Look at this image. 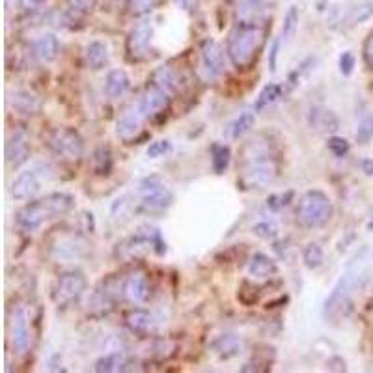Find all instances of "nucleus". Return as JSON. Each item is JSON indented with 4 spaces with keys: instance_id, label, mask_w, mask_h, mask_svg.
Returning <instances> with one entry per match:
<instances>
[{
    "instance_id": "nucleus-1",
    "label": "nucleus",
    "mask_w": 373,
    "mask_h": 373,
    "mask_svg": "<svg viewBox=\"0 0 373 373\" xmlns=\"http://www.w3.org/2000/svg\"><path fill=\"white\" fill-rule=\"evenodd\" d=\"M373 276V251L364 246L349 260L347 267L334 285L332 293L327 297L323 315L327 321L345 320L353 310V297L364 290Z\"/></svg>"
},
{
    "instance_id": "nucleus-2",
    "label": "nucleus",
    "mask_w": 373,
    "mask_h": 373,
    "mask_svg": "<svg viewBox=\"0 0 373 373\" xmlns=\"http://www.w3.org/2000/svg\"><path fill=\"white\" fill-rule=\"evenodd\" d=\"M75 207V198L68 192H53L40 200L30 201L15 213V222L25 231H36L54 216L68 215Z\"/></svg>"
},
{
    "instance_id": "nucleus-3",
    "label": "nucleus",
    "mask_w": 373,
    "mask_h": 373,
    "mask_svg": "<svg viewBox=\"0 0 373 373\" xmlns=\"http://www.w3.org/2000/svg\"><path fill=\"white\" fill-rule=\"evenodd\" d=\"M263 41H266V30L256 25L254 21H248V23L241 21L239 25L231 30L226 45V54L233 68H251L263 47Z\"/></svg>"
},
{
    "instance_id": "nucleus-4",
    "label": "nucleus",
    "mask_w": 373,
    "mask_h": 373,
    "mask_svg": "<svg viewBox=\"0 0 373 373\" xmlns=\"http://www.w3.org/2000/svg\"><path fill=\"white\" fill-rule=\"evenodd\" d=\"M332 200L323 191H308L300 196L295 215L300 226L315 230V228L327 226L332 219Z\"/></svg>"
},
{
    "instance_id": "nucleus-5",
    "label": "nucleus",
    "mask_w": 373,
    "mask_h": 373,
    "mask_svg": "<svg viewBox=\"0 0 373 373\" xmlns=\"http://www.w3.org/2000/svg\"><path fill=\"white\" fill-rule=\"evenodd\" d=\"M45 144L56 157L65 162H77L84 155L83 137L79 135V131L71 127L51 129L45 137Z\"/></svg>"
},
{
    "instance_id": "nucleus-6",
    "label": "nucleus",
    "mask_w": 373,
    "mask_h": 373,
    "mask_svg": "<svg viewBox=\"0 0 373 373\" xmlns=\"http://www.w3.org/2000/svg\"><path fill=\"white\" fill-rule=\"evenodd\" d=\"M86 288H88V280L80 270H68L56 278L51 297L58 308H65V306L77 303L84 295Z\"/></svg>"
},
{
    "instance_id": "nucleus-7",
    "label": "nucleus",
    "mask_w": 373,
    "mask_h": 373,
    "mask_svg": "<svg viewBox=\"0 0 373 373\" xmlns=\"http://www.w3.org/2000/svg\"><path fill=\"white\" fill-rule=\"evenodd\" d=\"M140 204L147 211H162L174 204V192L162 177L149 176L138 186Z\"/></svg>"
},
{
    "instance_id": "nucleus-8",
    "label": "nucleus",
    "mask_w": 373,
    "mask_h": 373,
    "mask_svg": "<svg viewBox=\"0 0 373 373\" xmlns=\"http://www.w3.org/2000/svg\"><path fill=\"white\" fill-rule=\"evenodd\" d=\"M278 170V162L273 155L251 159V161H245V167L241 172V183L248 189H261L275 182Z\"/></svg>"
},
{
    "instance_id": "nucleus-9",
    "label": "nucleus",
    "mask_w": 373,
    "mask_h": 373,
    "mask_svg": "<svg viewBox=\"0 0 373 373\" xmlns=\"http://www.w3.org/2000/svg\"><path fill=\"white\" fill-rule=\"evenodd\" d=\"M90 245L84 237L77 233H64L58 236L51 245V258L58 263H75L88 258Z\"/></svg>"
},
{
    "instance_id": "nucleus-10",
    "label": "nucleus",
    "mask_w": 373,
    "mask_h": 373,
    "mask_svg": "<svg viewBox=\"0 0 373 373\" xmlns=\"http://www.w3.org/2000/svg\"><path fill=\"white\" fill-rule=\"evenodd\" d=\"M8 329H10V344L14 353L19 354V357L28 353L32 332H30L28 312L23 306H17V308L11 310Z\"/></svg>"
},
{
    "instance_id": "nucleus-11",
    "label": "nucleus",
    "mask_w": 373,
    "mask_h": 373,
    "mask_svg": "<svg viewBox=\"0 0 373 373\" xmlns=\"http://www.w3.org/2000/svg\"><path fill=\"white\" fill-rule=\"evenodd\" d=\"M43 170H45L43 167H36V168H30V170H25V172H21L19 176L11 182V186H10L11 198L17 201L32 200V198L41 191V183H43V179H49L51 177V172L41 174Z\"/></svg>"
},
{
    "instance_id": "nucleus-12",
    "label": "nucleus",
    "mask_w": 373,
    "mask_h": 373,
    "mask_svg": "<svg viewBox=\"0 0 373 373\" xmlns=\"http://www.w3.org/2000/svg\"><path fill=\"white\" fill-rule=\"evenodd\" d=\"M153 40V25L149 19L138 21L127 36V53L131 60H146Z\"/></svg>"
},
{
    "instance_id": "nucleus-13",
    "label": "nucleus",
    "mask_w": 373,
    "mask_h": 373,
    "mask_svg": "<svg viewBox=\"0 0 373 373\" xmlns=\"http://www.w3.org/2000/svg\"><path fill=\"white\" fill-rule=\"evenodd\" d=\"M30 159V138L26 131L19 129L8 137L6 140V162L11 168L23 167Z\"/></svg>"
},
{
    "instance_id": "nucleus-14",
    "label": "nucleus",
    "mask_w": 373,
    "mask_h": 373,
    "mask_svg": "<svg viewBox=\"0 0 373 373\" xmlns=\"http://www.w3.org/2000/svg\"><path fill=\"white\" fill-rule=\"evenodd\" d=\"M201 68L207 73V77L216 79L224 73V51L215 40H206L201 43Z\"/></svg>"
},
{
    "instance_id": "nucleus-15",
    "label": "nucleus",
    "mask_w": 373,
    "mask_h": 373,
    "mask_svg": "<svg viewBox=\"0 0 373 373\" xmlns=\"http://www.w3.org/2000/svg\"><path fill=\"white\" fill-rule=\"evenodd\" d=\"M168 103H170V93H167L164 90L159 88V86L152 84V86L144 92L142 99H140V105H138V110H140L146 118H152V116L161 114L162 110H167Z\"/></svg>"
},
{
    "instance_id": "nucleus-16",
    "label": "nucleus",
    "mask_w": 373,
    "mask_h": 373,
    "mask_svg": "<svg viewBox=\"0 0 373 373\" xmlns=\"http://www.w3.org/2000/svg\"><path fill=\"white\" fill-rule=\"evenodd\" d=\"M123 297L131 305H144L149 299V282L144 273H131L122 285Z\"/></svg>"
},
{
    "instance_id": "nucleus-17",
    "label": "nucleus",
    "mask_w": 373,
    "mask_h": 373,
    "mask_svg": "<svg viewBox=\"0 0 373 373\" xmlns=\"http://www.w3.org/2000/svg\"><path fill=\"white\" fill-rule=\"evenodd\" d=\"M308 125L320 135H334L340 129L338 116L327 107H314L308 112Z\"/></svg>"
},
{
    "instance_id": "nucleus-18",
    "label": "nucleus",
    "mask_w": 373,
    "mask_h": 373,
    "mask_svg": "<svg viewBox=\"0 0 373 373\" xmlns=\"http://www.w3.org/2000/svg\"><path fill=\"white\" fill-rule=\"evenodd\" d=\"M142 116L144 114L138 112H125L122 118L116 122V135L123 142H133L137 140L138 135L142 133Z\"/></svg>"
},
{
    "instance_id": "nucleus-19",
    "label": "nucleus",
    "mask_w": 373,
    "mask_h": 373,
    "mask_svg": "<svg viewBox=\"0 0 373 373\" xmlns=\"http://www.w3.org/2000/svg\"><path fill=\"white\" fill-rule=\"evenodd\" d=\"M246 270H248V276H251V278L267 280L278 273V266H276V261L273 260V258H269L267 254H261V252H258V254H254L251 258Z\"/></svg>"
},
{
    "instance_id": "nucleus-20",
    "label": "nucleus",
    "mask_w": 373,
    "mask_h": 373,
    "mask_svg": "<svg viewBox=\"0 0 373 373\" xmlns=\"http://www.w3.org/2000/svg\"><path fill=\"white\" fill-rule=\"evenodd\" d=\"M131 90V79L123 69H112L108 71L105 80V92L110 99H122Z\"/></svg>"
},
{
    "instance_id": "nucleus-21",
    "label": "nucleus",
    "mask_w": 373,
    "mask_h": 373,
    "mask_svg": "<svg viewBox=\"0 0 373 373\" xmlns=\"http://www.w3.org/2000/svg\"><path fill=\"white\" fill-rule=\"evenodd\" d=\"M10 105L21 114H26V116H32V114H38L41 110V101L38 95H34L28 90H17L10 95Z\"/></svg>"
},
{
    "instance_id": "nucleus-22",
    "label": "nucleus",
    "mask_w": 373,
    "mask_h": 373,
    "mask_svg": "<svg viewBox=\"0 0 373 373\" xmlns=\"http://www.w3.org/2000/svg\"><path fill=\"white\" fill-rule=\"evenodd\" d=\"M58 53H60V41L54 34H43L34 41L36 58L40 60V62H43V64L54 62L56 56H58Z\"/></svg>"
},
{
    "instance_id": "nucleus-23",
    "label": "nucleus",
    "mask_w": 373,
    "mask_h": 373,
    "mask_svg": "<svg viewBox=\"0 0 373 373\" xmlns=\"http://www.w3.org/2000/svg\"><path fill=\"white\" fill-rule=\"evenodd\" d=\"M84 62L93 71H99L108 64V47L103 41H90L84 49Z\"/></svg>"
},
{
    "instance_id": "nucleus-24",
    "label": "nucleus",
    "mask_w": 373,
    "mask_h": 373,
    "mask_svg": "<svg viewBox=\"0 0 373 373\" xmlns=\"http://www.w3.org/2000/svg\"><path fill=\"white\" fill-rule=\"evenodd\" d=\"M152 83L172 95V93H176L177 88H179V73H177L172 65H161V68L155 69Z\"/></svg>"
},
{
    "instance_id": "nucleus-25",
    "label": "nucleus",
    "mask_w": 373,
    "mask_h": 373,
    "mask_svg": "<svg viewBox=\"0 0 373 373\" xmlns=\"http://www.w3.org/2000/svg\"><path fill=\"white\" fill-rule=\"evenodd\" d=\"M125 325H127V329L131 330V332L142 336V334H147L152 330L153 317L147 310L133 308L125 314Z\"/></svg>"
},
{
    "instance_id": "nucleus-26",
    "label": "nucleus",
    "mask_w": 373,
    "mask_h": 373,
    "mask_svg": "<svg viewBox=\"0 0 373 373\" xmlns=\"http://www.w3.org/2000/svg\"><path fill=\"white\" fill-rule=\"evenodd\" d=\"M127 366V357L123 351H110V353L103 354L101 359L95 362L93 369L99 373H116V372H123Z\"/></svg>"
},
{
    "instance_id": "nucleus-27",
    "label": "nucleus",
    "mask_w": 373,
    "mask_h": 373,
    "mask_svg": "<svg viewBox=\"0 0 373 373\" xmlns=\"http://www.w3.org/2000/svg\"><path fill=\"white\" fill-rule=\"evenodd\" d=\"M213 347H215L216 354L221 359H233V357H237L243 351V340L239 336H236V334H224V336L216 340Z\"/></svg>"
},
{
    "instance_id": "nucleus-28",
    "label": "nucleus",
    "mask_w": 373,
    "mask_h": 373,
    "mask_svg": "<svg viewBox=\"0 0 373 373\" xmlns=\"http://www.w3.org/2000/svg\"><path fill=\"white\" fill-rule=\"evenodd\" d=\"M297 23H299V10L297 8H290V11L285 14L284 17V26H282V32L275 40V45L278 47L280 51L284 49L285 45L290 43L291 38L295 36V30H297Z\"/></svg>"
},
{
    "instance_id": "nucleus-29",
    "label": "nucleus",
    "mask_w": 373,
    "mask_h": 373,
    "mask_svg": "<svg viewBox=\"0 0 373 373\" xmlns=\"http://www.w3.org/2000/svg\"><path fill=\"white\" fill-rule=\"evenodd\" d=\"M254 123H256V112H251V110L241 112L236 118V122L231 123L230 127L231 138L239 140V138H243L245 135H248L252 131V127H254Z\"/></svg>"
},
{
    "instance_id": "nucleus-30",
    "label": "nucleus",
    "mask_w": 373,
    "mask_h": 373,
    "mask_svg": "<svg viewBox=\"0 0 373 373\" xmlns=\"http://www.w3.org/2000/svg\"><path fill=\"white\" fill-rule=\"evenodd\" d=\"M114 168L112 152L108 147H99L98 152L93 153V172L98 176H110Z\"/></svg>"
},
{
    "instance_id": "nucleus-31",
    "label": "nucleus",
    "mask_w": 373,
    "mask_h": 373,
    "mask_svg": "<svg viewBox=\"0 0 373 373\" xmlns=\"http://www.w3.org/2000/svg\"><path fill=\"white\" fill-rule=\"evenodd\" d=\"M231 153L230 147L224 144H213L211 146V167L215 174H224L230 164Z\"/></svg>"
},
{
    "instance_id": "nucleus-32",
    "label": "nucleus",
    "mask_w": 373,
    "mask_h": 373,
    "mask_svg": "<svg viewBox=\"0 0 373 373\" xmlns=\"http://www.w3.org/2000/svg\"><path fill=\"white\" fill-rule=\"evenodd\" d=\"M280 95H282V86H280V84L270 83L267 84V86H263V90H261L258 99H256L254 112H261L263 108L270 107L275 101H278Z\"/></svg>"
},
{
    "instance_id": "nucleus-33",
    "label": "nucleus",
    "mask_w": 373,
    "mask_h": 373,
    "mask_svg": "<svg viewBox=\"0 0 373 373\" xmlns=\"http://www.w3.org/2000/svg\"><path fill=\"white\" fill-rule=\"evenodd\" d=\"M303 261L308 269L315 270L323 266L325 261V252L317 243H308V245L303 248Z\"/></svg>"
},
{
    "instance_id": "nucleus-34",
    "label": "nucleus",
    "mask_w": 373,
    "mask_h": 373,
    "mask_svg": "<svg viewBox=\"0 0 373 373\" xmlns=\"http://www.w3.org/2000/svg\"><path fill=\"white\" fill-rule=\"evenodd\" d=\"M261 0H237V17L243 23L254 21V17L260 14Z\"/></svg>"
},
{
    "instance_id": "nucleus-35",
    "label": "nucleus",
    "mask_w": 373,
    "mask_h": 373,
    "mask_svg": "<svg viewBox=\"0 0 373 373\" xmlns=\"http://www.w3.org/2000/svg\"><path fill=\"white\" fill-rule=\"evenodd\" d=\"M372 15H373V4L372 2H364V4L354 6V8L349 10V14L345 15V23H349V25H357V23H362V21H366L368 17H372Z\"/></svg>"
},
{
    "instance_id": "nucleus-36",
    "label": "nucleus",
    "mask_w": 373,
    "mask_h": 373,
    "mask_svg": "<svg viewBox=\"0 0 373 373\" xmlns=\"http://www.w3.org/2000/svg\"><path fill=\"white\" fill-rule=\"evenodd\" d=\"M93 8H95V0H69L68 14L71 19H80L92 14Z\"/></svg>"
},
{
    "instance_id": "nucleus-37",
    "label": "nucleus",
    "mask_w": 373,
    "mask_h": 373,
    "mask_svg": "<svg viewBox=\"0 0 373 373\" xmlns=\"http://www.w3.org/2000/svg\"><path fill=\"white\" fill-rule=\"evenodd\" d=\"M252 231H254V236L266 241H273L278 237V226L273 221L256 222L254 226H252Z\"/></svg>"
},
{
    "instance_id": "nucleus-38",
    "label": "nucleus",
    "mask_w": 373,
    "mask_h": 373,
    "mask_svg": "<svg viewBox=\"0 0 373 373\" xmlns=\"http://www.w3.org/2000/svg\"><path fill=\"white\" fill-rule=\"evenodd\" d=\"M327 147H329V152L332 153L334 157H345L349 153V149H351V146H349V142L345 138L334 137V135H330L329 140H327Z\"/></svg>"
},
{
    "instance_id": "nucleus-39",
    "label": "nucleus",
    "mask_w": 373,
    "mask_h": 373,
    "mask_svg": "<svg viewBox=\"0 0 373 373\" xmlns=\"http://www.w3.org/2000/svg\"><path fill=\"white\" fill-rule=\"evenodd\" d=\"M170 149H172V144L162 138V140H155V142H152L149 146H147L146 155L149 159H159V157H164Z\"/></svg>"
},
{
    "instance_id": "nucleus-40",
    "label": "nucleus",
    "mask_w": 373,
    "mask_h": 373,
    "mask_svg": "<svg viewBox=\"0 0 373 373\" xmlns=\"http://www.w3.org/2000/svg\"><path fill=\"white\" fill-rule=\"evenodd\" d=\"M357 138L360 142L366 144L373 138V116H364L359 123V129H357Z\"/></svg>"
},
{
    "instance_id": "nucleus-41",
    "label": "nucleus",
    "mask_w": 373,
    "mask_h": 373,
    "mask_svg": "<svg viewBox=\"0 0 373 373\" xmlns=\"http://www.w3.org/2000/svg\"><path fill=\"white\" fill-rule=\"evenodd\" d=\"M291 198H293V191H288L285 194H270L267 198V207L273 209V211H280V209H284L290 204Z\"/></svg>"
},
{
    "instance_id": "nucleus-42",
    "label": "nucleus",
    "mask_w": 373,
    "mask_h": 373,
    "mask_svg": "<svg viewBox=\"0 0 373 373\" xmlns=\"http://www.w3.org/2000/svg\"><path fill=\"white\" fill-rule=\"evenodd\" d=\"M354 64H357V60H354V54L351 51H345V53L340 54V73L344 75V77H349V75L353 73Z\"/></svg>"
},
{
    "instance_id": "nucleus-43",
    "label": "nucleus",
    "mask_w": 373,
    "mask_h": 373,
    "mask_svg": "<svg viewBox=\"0 0 373 373\" xmlns=\"http://www.w3.org/2000/svg\"><path fill=\"white\" fill-rule=\"evenodd\" d=\"M315 64V58H306L303 64L299 65V69H295L293 73L290 75V79H288V83L291 84V86H297L299 84V80L303 79V75H306L310 71V69L314 68Z\"/></svg>"
},
{
    "instance_id": "nucleus-44",
    "label": "nucleus",
    "mask_w": 373,
    "mask_h": 373,
    "mask_svg": "<svg viewBox=\"0 0 373 373\" xmlns=\"http://www.w3.org/2000/svg\"><path fill=\"white\" fill-rule=\"evenodd\" d=\"M157 0H129V8L133 14H147L153 10Z\"/></svg>"
},
{
    "instance_id": "nucleus-45",
    "label": "nucleus",
    "mask_w": 373,
    "mask_h": 373,
    "mask_svg": "<svg viewBox=\"0 0 373 373\" xmlns=\"http://www.w3.org/2000/svg\"><path fill=\"white\" fill-rule=\"evenodd\" d=\"M19 2V8L26 14H34V11H40L45 6V0H17Z\"/></svg>"
},
{
    "instance_id": "nucleus-46",
    "label": "nucleus",
    "mask_w": 373,
    "mask_h": 373,
    "mask_svg": "<svg viewBox=\"0 0 373 373\" xmlns=\"http://www.w3.org/2000/svg\"><path fill=\"white\" fill-rule=\"evenodd\" d=\"M364 62L369 69H373V32L368 36V40L364 41Z\"/></svg>"
},
{
    "instance_id": "nucleus-47",
    "label": "nucleus",
    "mask_w": 373,
    "mask_h": 373,
    "mask_svg": "<svg viewBox=\"0 0 373 373\" xmlns=\"http://www.w3.org/2000/svg\"><path fill=\"white\" fill-rule=\"evenodd\" d=\"M174 4L177 6V8H182L183 11H191L194 6H196L198 0H172Z\"/></svg>"
},
{
    "instance_id": "nucleus-48",
    "label": "nucleus",
    "mask_w": 373,
    "mask_h": 373,
    "mask_svg": "<svg viewBox=\"0 0 373 373\" xmlns=\"http://www.w3.org/2000/svg\"><path fill=\"white\" fill-rule=\"evenodd\" d=\"M360 167H362V170L368 174V176H373V161H372V159H364V161L360 162Z\"/></svg>"
},
{
    "instance_id": "nucleus-49",
    "label": "nucleus",
    "mask_w": 373,
    "mask_h": 373,
    "mask_svg": "<svg viewBox=\"0 0 373 373\" xmlns=\"http://www.w3.org/2000/svg\"><path fill=\"white\" fill-rule=\"evenodd\" d=\"M368 230L373 231V213L369 215V219H368Z\"/></svg>"
}]
</instances>
